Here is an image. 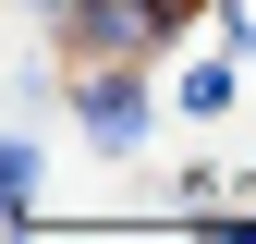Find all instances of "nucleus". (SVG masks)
Instances as JSON below:
<instances>
[{
	"label": "nucleus",
	"mask_w": 256,
	"mask_h": 244,
	"mask_svg": "<svg viewBox=\"0 0 256 244\" xmlns=\"http://www.w3.org/2000/svg\"><path fill=\"white\" fill-rule=\"evenodd\" d=\"M171 98H183V110H196V122H220V110H232V61H208V74H183V86H171Z\"/></svg>",
	"instance_id": "obj_4"
},
{
	"label": "nucleus",
	"mask_w": 256,
	"mask_h": 244,
	"mask_svg": "<svg viewBox=\"0 0 256 244\" xmlns=\"http://www.w3.org/2000/svg\"><path fill=\"white\" fill-rule=\"evenodd\" d=\"M12 12H37V24H49V37H61V24H74V0H12Z\"/></svg>",
	"instance_id": "obj_5"
},
{
	"label": "nucleus",
	"mask_w": 256,
	"mask_h": 244,
	"mask_svg": "<svg viewBox=\"0 0 256 244\" xmlns=\"http://www.w3.org/2000/svg\"><path fill=\"white\" fill-rule=\"evenodd\" d=\"M61 86H74V122H86V146L98 159H134V134H146V74L134 61H61Z\"/></svg>",
	"instance_id": "obj_2"
},
{
	"label": "nucleus",
	"mask_w": 256,
	"mask_h": 244,
	"mask_svg": "<svg viewBox=\"0 0 256 244\" xmlns=\"http://www.w3.org/2000/svg\"><path fill=\"white\" fill-rule=\"evenodd\" d=\"M196 12H171V0H74V24H61V61H158Z\"/></svg>",
	"instance_id": "obj_1"
},
{
	"label": "nucleus",
	"mask_w": 256,
	"mask_h": 244,
	"mask_svg": "<svg viewBox=\"0 0 256 244\" xmlns=\"http://www.w3.org/2000/svg\"><path fill=\"white\" fill-rule=\"evenodd\" d=\"M171 12H208V0H171Z\"/></svg>",
	"instance_id": "obj_6"
},
{
	"label": "nucleus",
	"mask_w": 256,
	"mask_h": 244,
	"mask_svg": "<svg viewBox=\"0 0 256 244\" xmlns=\"http://www.w3.org/2000/svg\"><path fill=\"white\" fill-rule=\"evenodd\" d=\"M37 171H49V159H37V134H0V220H12V232L37 220Z\"/></svg>",
	"instance_id": "obj_3"
}]
</instances>
